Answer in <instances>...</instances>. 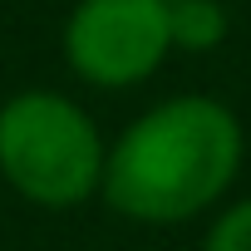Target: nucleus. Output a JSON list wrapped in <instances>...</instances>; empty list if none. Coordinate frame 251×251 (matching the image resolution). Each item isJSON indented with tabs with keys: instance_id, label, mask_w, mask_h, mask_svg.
Instances as JSON below:
<instances>
[{
	"instance_id": "nucleus-5",
	"label": "nucleus",
	"mask_w": 251,
	"mask_h": 251,
	"mask_svg": "<svg viewBox=\"0 0 251 251\" xmlns=\"http://www.w3.org/2000/svg\"><path fill=\"white\" fill-rule=\"evenodd\" d=\"M202 251H251V197H236L212 217Z\"/></svg>"
},
{
	"instance_id": "nucleus-2",
	"label": "nucleus",
	"mask_w": 251,
	"mask_h": 251,
	"mask_svg": "<svg viewBox=\"0 0 251 251\" xmlns=\"http://www.w3.org/2000/svg\"><path fill=\"white\" fill-rule=\"evenodd\" d=\"M108 143L94 113L59 89H20L0 103V182L40 212H74L103 187Z\"/></svg>"
},
{
	"instance_id": "nucleus-4",
	"label": "nucleus",
	"mask_w": 251,
	"mask_h": 251,
	"mask_svg": "<svg viewBox=\"0 0 251 251\" xmlns=\"http://www.w3.org/2000/svg\"><path fill=\"white\" fill-rule=\"evenodd\" d=\"M173 5V45L177 50H217L226 40V10L222 0H168Z\"/></svg>"
},
{
	"instance_id": "nucleus-3",
	"label": "nucleus",
	"mask_w": 251,
	"mask_h": 251,
	"mask_svg": "<svg viewBox=\"0 0 251 251\" xmlns=\"http://www.w3.org/2000/svg\"><path fill=\"white\" fill-rule=\"evenodd\" d=\"M173 50L177 45L168 0H74L59 30V54L69 74L103 94L148 84Z\"/></svg>"
},
{
	"instance_id": "nucleus-1",
	"label": "nucleus",
	"mask_w": 251,
	"mask_h": 251,
	"mask_svg": "<svg viewBox=\"0 0 251 251\" xmlns=\"http://www.w3.org/2000/svg\"><path fill=\"white\" fill-rule=\"evenodd\" d=\"M246 128L212 94H173L148 103L108 143L99 197L138 226L197 222L226 202L241 177Z\"/></svg>"
}]
</instances>
